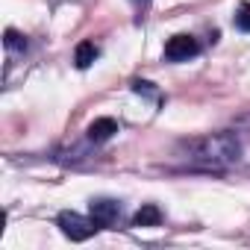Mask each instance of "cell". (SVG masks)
Masks as SVG:
<instances>
[{
    "label": "cell",
    "instance_id": "cell-2",
    "mask_svg": "<svg viewBox=\"0 0 250 250\" xmlns=\"http://www.w3.org/2000/svg\"><path fill=\"white\" fill-rule=\"evenodd\" d=\"M56 224H59L62 235L71 238V241H85V238H91V235L100 229V221L85 218V215H80V212H59Z\"/></svg>",
    "mask_w": 250,
    "mask_h": 250
},
{
    "label": "cell",
    "instance_id": "cell-10",
    "mask_svg": "<svg viewBox=\"0 0 250 250\" xmlns=\"http://www.w3.org/2000/svg\"><path fill=\"white\" fill-rule=\"evenodd\" d=\"M133 3H136V6H139V12H145V9H147V6H150V0H133Z\"/></svg>",
    "mask_w": 250,
    "mask_h": 250
},
{
    "label": "cell",
    "instance_id": "cell-6",
    "mask_svg": "<svg viewBox=\"0 0 250 250\" xmlns=\"http://www.w3.org/2000/svg\"><path fill=\"white\" fill-rule=\"evenodd\" d=\"M159 224H162V209L156 203H145L133 215V227H159Z\"/></svg>",
    "mask_w": 250,
    "mask_h": 250
},
{
    "label": "cell",
    "instance_id": "cell-9",
    "mask_svg": "<svg viewBox=\"0 0 250 250\" xmlns=\"http://www.w3.org/2000/svg\"><path fill=\"white\" fill-rule=\"evenodd\" d=\"M235 27L241 30V33H250V3H241L238 9H235Z\"/></svg>",
    "mask_w": 250,
    "mask_h": 250
},
{
    "label": "cell",
    "instance_id": "cell-5",
    "mask_svg": "<svg viewBox=\"0 0 250 250\" xmlns=\"http://www.w3.org/2000/svg\"><path fill=\"white\" fill-rule=\"evenodd\" d=\"M115 133H118V121H115V118H97V121H91V124H88V130H85L88 142H94V145L109 142Z\"/></svg>",
    "mask_w": 250,
    "mask_h": 250
},
{
    "label": "cell",
    "instance_id": "cell-1",
    "mask_svg": "<svg viewBox=\"0 0 250 250\" xmlns=\"http://www.w3.org/2000/svg\"><path fill=\"white\" fill-rule=\"evenodd\" d=\"M183 153L188 162L203 168H229L241 159V145L232 133H212L183 142Z\"/></svg>",
    "mask_w": 250,
    "mask_h": 250
},
{
    "label": "cell",
    "instance_id": "cell-8",
    "mask_svg": "<svg viewBox=\"0 0 250 250\" xmlns=\"http://www.w3.org/2000/svg\"><path fill=\"white\" fill-rule=\"evenodd\" d=\"M3 44H6V50H24V47H27V39H24L18 30H6Z\"/></svg>",
    "mask_w": 250,
    "mask_h": 250
},
{
    "label": "cell",
    "instance_id": "cell-3",
    "mask_svg": "<svg viewBox=\"0 0 250 250\" xmlns=\"http://www.w3.org/2000/svg\"><path fill=\"white\" fill-rule=\"evenodd\" d=\"M197 53H200L197 39H191V36H186V33L171 36L168 44H165V59H168V62H188V59H194Z\"/></svg>",
    "mask_w": 250,
    "mask_h": 250
},
{
    "label": "cell",
    "instance_id": "cell-4",
    "mask_svg": "<svg viewBox=\"0 0 250 250\" xmlns=\"http://www.w3.org/2000/svg\"><path fill=\"white\" fill-rule=\"evenodd\" d=\"M88 209H91V218L100 221V227H112L121 218V203L112 197H97V200H91Z\"/></svg>",
    "mask_w": 250,
    "mask_h": 250
},
{
    "label": "cell",
    "instance_id": "cell-7",
    "mask_svg": "<svg viewBox=\"0 0 250 250\" xmlns=\"http://www.w3.org/2000/svg\"><path fill=\"white\" fill-rule=\"evenodd\" d=\"M97 44L94 42H80L77 44V50H74V62H77V68L80 71H85V68H91V62L97 59Z\"/></svg>",
    "mask_w": 250,
    "mask_h": 250
}]
</instances>
